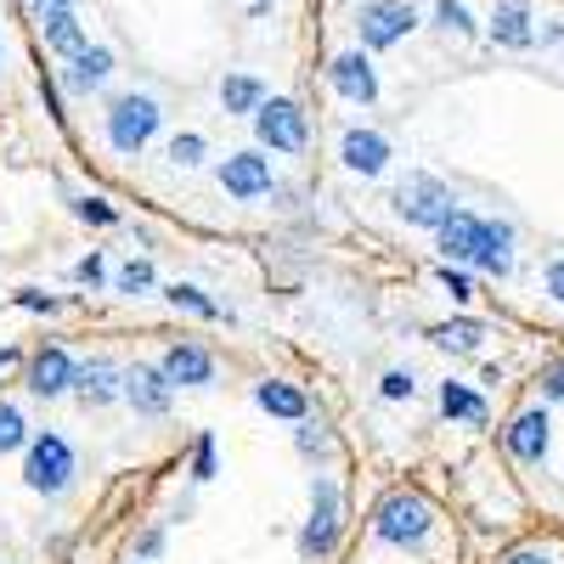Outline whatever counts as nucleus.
<instances>
[{
	"label": "nucleus",
	"instance_id": "nucleus-32",
	"mask_svg": "<svg viewBox=\"0 0 564 564\" xmlns=\"http://www.w3.org/2000/svg\"><path fill=\"white\" fill-rule=\"evenodd\" d=\"M74 220L97 226V231H108V226H119V209H113L102 193H79V198H74Z\"/></svg>",
	"mask_w": 564,
	"mask_h": 564
},
{
	"label": "nucleus",
	"instance_id": "nucleus-12",
	"mask_svg": "<svg viewBox=\"0 0 564 564\" xmlns=\"http://www.w3.org/2000/svg\"><path fill=\"white\" fill-rule=\"evenodd\" d=\"M119 379H124V367H119L113 356H90V361H79V372H74V401H79L85 412H102V406L119 401Z\"/></svg>",
	"mask_w": 564,
	"mask_h": 564
},
{
	"label": "nucleus",
	"instance_id": "nucleus-20",
	"mask_svg": "<svg viewBox=\"0 0 564 564\" xmlns=\"http://www.w3.org/2000/svg\"><path fill=\"white\" fill-rule=\"evenodd\" d=\"M108 74H113V52H108V45H85L79 57H68L63 85L74 90V97H90V90L108 85Z\"/></svg>",
	"mask_w": 564,
	"mask_h": 564
},
{
	"label": "nucleus",
	"instance_id": "nucleus-5",
	"mask_svg": "<svg viewBox=\"0 0 564 564\" xmlns=\"http://www.w3.org/2000/svg\"><path fill=\"white\" fill-rule=\"evenodd\" d=\"M249 124L260 135V153H289L294 159V153L311 148V119H305V108L294 97H265Z\"/></svg>",
	"mask_w": 564,
	"mask_h": 564
},
{
	"label": "nucleus",
	"instance_id": "nucleus-28",
	"mask_svg": "<svg viewBox=\"0 0 564 564\" xmlns=\"http://www.w3.org/2000/svg\"><path fill=\"white\" fill-rule=\"evenodd\" d=\"M153 289H159V271H153V260H148V254H130V260L113 271V294L141 300V294H153Z\"/></svg>",
	"mask_w": 564,
	"mask_h": 564
},
{
	"label": "nucleus",
	"instance_id": "nucleus-39",
	"mask_svg": "<svg viewBox=\"0 0 564 564\" xmlns=\"http://www.w3.org/2000/svg\"><path fill=\"white\" fill-rule=\"evenodd\" d=\"M502 564H553V558H547L542 547H513V553H508Z\"/></svg>",
	"mask_w": 564,
	"mask_h": 564
},
{
	"label": "nucleus",
	"instance_id": "nucleus-38",
	"mask_svg": "<svg viewBox=\"0 0 564 564\" xmlns=\"http://www.w3.org/2000/svg\"><path fill=\"white\" fill-rule=\"evenodd\" d=\"M542 395H547V401H564V361L542 367Z\"/></svg>",
	"mask_w": 564,
	"mask_h": 564
},
{
	"label": "nucleus",
	"instance_id": "nucleus-26",
	"mask_svg": "<svg viewBox=\"0 0 564 564\" xmlns=\"http://www.w3.org/2000/svg\"><path fill=\"white\" fill-rule=\"evenodd\" d=\"M294 452L305 457V463H327L339 452V441H334V430H327L322 417H300L294 423Z\"/></svg>",
	"mask_w": 564,
	"mask_h": 564
},
{
	"label": "nucleus",
	"instance_id": "nucleus-22",
	"mask_svg": "<svg viewBox=\"0 0 564 564\" xmlns=\"http://www.w3.org/2000/svg\"><path fill=\"white\" fill-rule=\"evenodd\" d=\"M271 97L265 90V79H254V74H226L220 79V108L231 113V119H254V108Z\"/></svg>",
	"mask_w": 564,
	"mask_h": 564
},
{
	"label": "nucleus",
	"instance_id": "nucleus-16",
	"mask_svg": "<svg viewBox=\"0 0 564 564\" xmlns=\"http://www.w3.org/2000/svg\"><path fill=\"white\" fill-rule=\"evenodd\" d=\"M547 441H553V435H547V412H542V406L520 412V417L502 430V446H508L513 463H542V457H547Z\"/></svg>",
	"mask_w": 564,
	"mask_h": 564
},
{
	"label": "nucleus",
	"instance_id": "nucleus-14",
	"mask_svg": "<svg viewBox=\"0 0 564 564\" xmlns=\"http://www.w3.org/2000/svg\"><path fill=\"white\" fill-rule=\"evenodd\" d=\"M327 79H334V90H339L345 102H356V108L379 102V74H372V57L367 52H339L334 68H327Z\"/></svg>",
	"mask_w": 564,
	"mask_h": 564
},
{
	"label": "nucleus",
	"instance_id": "nucleus-34",
	"mask_svg": "<svg viewBox=\"0 0 564 564\" xmlns=\"http://www.w3.org/2000/svg\"><path fill=\"white\" fill-rule=\"evenodd\" d=\"M379 395H384V401H412V395H417V379H412V367H390L384 379H379Z\"/></svg>",
	"mask_w": 564,
	"mask_h": 564
},
{
	"label": "nucleus",
	"instance_id": "nucleus-17",
	"mask_svg": "<svg viewBox=\"0 0 564 564\" xmlns=\"http://www.w3.org/2000/svg\"><path fill=\"white\" fill-rule=\"evenodd\" d=\"M254 406L271 412V417H282V423L311 417V395H305V384H294V379H260V384H254Z\"/></svg>",
	"mask_w": 564,
	"mask_h": 564
},
{
	"label": "nucleus",
	"instance_id": "nucleus-36",
	"mask_svg": "<svg viewBox=\"0 0 564 564\" xmlns=\"http://www.w3.org/2000/svg\"><path fill=\"white\" fill-rule=\"evenodd\" d=\"M12 305H18V311H34V316H57V311H63V300L45 294V289H18Z\"/></svg>",
	"mask_w": 564,
	"mask_h": 564
},
{
	"label": "nucleus",
	"instance_id": "nucleus-3",
	"mask_svg": "<svg viewBox=\"0 0 564 564\" xmlns=\"http://www.w3.org/2000/svg\"><path fill=\"white\" fill-rule=\"evenodd\" d=\"M430 531H435V502L423 491H412V486L390 491L379 508H372V536H379L384 547H423Z\"/></svg>",
	"mask_w": 564,
	"mask_h": 564
},
{
	"label": "nucleus",
	"instance_id": "nucleus-10",
	"mask_svg": "<svg viewBox=\"0 0 564 564\" xmlns=\"http://www.w3.org/2000/svg\"><path fill=\"white\" fill-rule=\"evenodd\" d=\"M220 193L238 198V204H254V198H271L276 193V170L260 148H243V153H226L220 159Z\"/></svg>",
	"mask_w": 564,
	"mask_h": 564
},
{
	"label": "nucleus",
	"instance_id": "nucleus-33",
	"mask_svg": "<svg viewBox=\"0 0 564 564\" xmlns=\"http://www.w3.org/2000/svg\"><path fill=\"white\" fill-rule=\"evenodd\" d=\"M435 23H441L446 34H475V18H468L463 0H435Z\"/></svg>",
	"mask_w": 564,
	"mask_h": 564
},
{
	"label": "nucleus",
	"instance_id": "nucleus-37",
	"mask_svg": "<svg viewBox=\"0 0 564 564\" xmlns=\"http://www.w3.org/2000/svg\"><path fill=\"white\" fill-rule=\"evenodd\" d=\"M74 282H79V289H102V282H108V260L90 249L85 260H74Z\"/></svg>",
	"mask_w": 564,
	"mask_h": 564
},
{
	"label": "nucleus",
	"instance_id": "nucleus-42",
	"mask_svg": "<svg viewBox=\"0 0 564 564\" xmlns=\"http://www.w3.org/2000/svg\"><path fill=\"white\" fill-rule=\"evenodd\" d=\"M29 12H45V7H63V0H23Z\"/></svg>",
	"mask_w": 564,
	"mask_h": 564
},
{
	"label": "nucleus",
	"instance_id": "nucleus-40",
	"mask_svg": "<svg viewBox=\"0 0 564 564\" xmlns=\"http://www.w3.org/2000/svg\"><path fill=\"white\" fill-rule=\"evenodd\" d=\"M547 294L564 305V260H553V265H547Z\"/></svg>",
	"mask_w": 564,
	"mask_h": 564
},
{
	"label": "nucleus",
	"instance_id": "nucleus-23",
	"mask_svg": "<svg viewBox=\"0 0 564 564\" xmlns=\"http://www.w3.org/2000/svg\"><path fill=\"white\" fill-rule=\"evenodd\" d=\"M430 339H435L441 350L475 356V350L486 345V322H475V316H457V322H441V327H430Z\"/></svg>",
	"mask_w": 564,
	"mask_h": 564
},
{
	"label": "nucleus",
	"instance_id": "nucleus-18",
	"mask_svg": "<svg viewBox=\"0 0 564 564\" xmlns=\"http://www.w3.org/2000/svg\"><path fill=\"white\" fill-rule=\"evenodd\" d=\"M468 265L486 271V276H508L513 271V226L508 220H480V249H475Z\"/></svg>",
	"mask_w": 564,
	"mask_h": 564
},
{
	"label": "nucleus",
	"instance_id": "nucleus-11",
	"mask_svg": "<svg viewBox=\"0 0 564 564\" xmlns=\"http://www.w3.org/2000/svg\"><path fill=\"white\" fill-rule=\"evenodd\" d=\"M119 401H124L135 417H170L175 390L164 384V372H159L153 361H135V367H124V379H119Z\"/></svg>",
	"mask_w": 564,
	"mask_h": 564
},
{
	"label": "nucleus",
	"instance_id": "nucleus-30",
	"mask_svg": "<svg viewBox=\"0 0 564 564\" xmlns=\"http://www.w3.org/2000/svg\"><path fill=\"white\" fill-rule=\"evenodd\" d=\"M170 164H181V170H198L204 159H209V141L198 135V130H181V135H170Z\"/></svg>",
	"mask_w": 564,
	"mask_h": 564
},
{
	"label": "nucleus",
	"instance_id": "nucleus-7",
	"mask_svg": "<svg viewBox=\"0 0 564 564\" xmlns=\"http://www.w3.org/2000/svg\"><path fill=\"white\" fill-rule=\"evenodd\" d=\"M74 372H79V361L68 345H40L23 356V390L34 401H63V395H74Z\"/></svg>",
	"mask_w": 564,
	"mask_h": 564
},
{
	"label": "nucleus",
	"instance_id": "nucleus-29",
	"mask_svg": "<svg viewBox=\"0 0 564 564\" xmlns=\"http://www.w3.org/2000/svg\"><path fill=\"white\" fill-rule=\"evenodd\" d=\"M29 417H23V406H12V401H0V457H12V452H23L29 446Z\"/></svg>",
	"mask_w": 564,
	"mask_h": 564
},
{
	"label": "nucleus",
	"instance_id": "nucleus-13",
	"mask_svg": "<svg viewBox=\"0 0 564 564\" xmlns=\"http://www.w3.org/2000/svg\"><path fill=\"white\" fill-rule=\"evenodd\" d=\"M390 159H395V153H390V135L367 130V124H350L345 141H339V164H345L350 175H384Z\"/></svg>",
	"mask_w": 564,
	"mask_h": 564
},
{
	"label": "nucleus",
	"instance_id": "nucleus-31",
	"mask_svg": "<svg viewBox=\"0 0 564 564\" xmlns=\"http://www.w3.org/2000/svg\"><path fill=\"white\" fill-rule=\"evenodd\" d=\"M164 547H170V525L164 520L141 525L135 531V547H130V564H153V558H164Z\"/></svg>",
	"mask_w": 564,
	"mask_h": 564
},
{
	"label": "nucleus",
	"instance_id": "nucleus-35",
	"mask_svg": "<svg viewBox=\"0 0 564 564\" xmlns=\"http://www.w3.org/2000/svg\"><path fill=\"white\" fill-rule=\"evenodd\" d=\"M435 276H441V289H446L457 305H468V300H475V276H468L463 265H441Z\"/></svg>",
	"mask_w": 564,
	"mask_h": 564
},
{
	"label": "nucleus",
	"instance_id": "nucleus-24",
	"mask_svg": "<svg viewBox=\"0 0 564 564\" xmlns=\"http://www.w3.org/2000/svg\"><path fill=\"white\" fill-rule=\"evenodd\" d=\"M215 475H220V441H215V430H198L193 446H186V480L209 486Z\"/></svg>",
	"mask_w": 564,
	"mask_h": 564
},
{
	"label": "nucleus",
	"instance_id": "nucleus-41",
	"mask_svg": "<svg viewBox=\"0 0 564 564\" xmlns=\"http://www.w3.org/2000/svg\"><path fill=\"white\" fill-rule=\"evenodd\" d=\"M7 367H23V350L18 345H0V372H7Z\"/></svg>",
	"mask_w": 564,
	"mask_h": 564
},
{
	"label": "nucleus",
	"instance_id": "nucleus-4",
	"mask_svg": "<svg viewBox=\"0 0 564 564\" xmlns=\"http://www.w3.org/2000/svg\"><path fill=\"white\" fill-rule=\"evenodd\" d=\"M159 124H164V108H159V97H148V90H124V97H113L108 102V119H102L108 148L119 159H135L159 135Z\"/></svg>",
	"mask_w": 564,
	"mask_h": 564
},
{
	"label": "nucleus",
	"instance_id": "nucleus-15",
	"mask_svg": "<svg viewBox=\"0 0 564 564\" xmlns=\"http://www.w3.org/2000/svg\"><path fill=\"white\" fill-rule=\"evenodd\" d=\"M34 23H40L45 52H57L63 63L85 52V23H79V12H74V0H63V7H45V12H34Z\"/></svg>",
	"mask_w": 564,
	"mask_h": 564
},
{
	"label": "nucleus",
	"instance_id": "nucleus-21",
	"mask_svg": "<svg viewBox=\"0 0 564 564\" xmlns=\"http://www.w3.org/2000/svg\"><path fill=\"white\" fill-rule=\"evenodd\" d=\"M491 40L497 45H513V52H525V45L536 40L531 0H497V7H491Z\"/></svg>",
	"mask_w": 564,
	"mask_h": 564
},
{
	"label": "nucleus",
	"instance_id": "nucleus-2",
	"mask_svg": "<svg viewBox=\"0 0 564 564\" xmlns=\"http://www.w3.org/2000/svg\"><path fill=\"white\" fill-rule=\"evenodd\" d=\"M345 542V491L334 475H311V520L300 525L294 547L305 564H322V558H334Z\"/></svg>",
	"mask_w": 564,
	"mask_h": 564
},
{
	"label": "nucleus",
	"instance_id": "nucleus-6",
	"mask_svg": "<svg viewBox=\"0 0 564 564\" xmlns=\"http://www.w3.org/2000/svg\"><path fill=\"white\" fill-rule=\"evenodd\" d=\"M395 215L406 220V226H430V231H441V220L457 209V193L441 181V175H406L401 186H395Z\"/></svg>",
	"mask_w": 564,
	"mask_h": 564
},
{
	"label": "nucleus",
	"instance_id": "nucleus-27",
	"mask_svg": "<svg viewBox=\"0 0 564 564\" xmlns=\"http://www.w3.org/2000/svg\"><path fill=\"white\" fill-rule=\"evenodd\" d=\"M164 300H170L175 311H186V316H204V322H220V316H226V305H220V300H209V294L198 289V282H170ZM226 322H231V316H226Z\"/></svg>",
	"mask_w": 564,
	"mask_h": 564
},
{
	"label": "nucleus",
	"instance_id": "nucleus-19",
	"mask_svg": "<svg viewBox=\"0 0 564 564\" xmlns=\"http://www.w3.org/2000/svg\"><path fill=\"white\" fill-rule=\"evenodd\" d=\"M441 254H446V265H468L475 260V249H480V215H468V209H452L446 220H441Z\"/></svg>",
	"mask_w": 564,
	"mask_h": 564
},
{
	"label": "nucleus",
	"instance_id": "nucleus-1",
	"mask_svg": "<svg viewBox=\"0 0 564 564\" xmlns=\"http://www.w3.org/2000/svg\"><path fill=\"white\" fill-rule=\"evenodd\" d=\"M74 480H79V452H74V441L57 435V430H34L29 446H23V486H29L34 497H45V502H57V497L74 491Z\"/></svg>",
	"mask_w": 564,
	"mask_h": 564
},
{
	"label": "nucleus",
	"instance_id": "nucleus-9",
	"mask_svg": "<svg viewBox=\"0 0 564 564\" xmlns=\"http://www.w3.org/2000/svg\"><path fill=\"white\" fill-rule=\"evenodd\" d=\"M153 367L164 372V384H170V390H209V384L220 379L215 350H209V345H198V339H175Z\"/></svg>",
	"mask_w": 564,
	"mask_h": 564
},
{
	"label": "nucleus",
	"instance_id": "nucleus-8",
	"mask_svg": "<svg viewBox=\"0 0 564 564\" xmlns=\"http://www.w3.org/2000/svg\"><path fill=\"white\" fill-rule=\"evenodd\" d=\"M412 29H417V12L406 0H361V12H356L361 52H390V45H401Z\"/></svg>",
	"mask_w": 564,
	"mask_h": 564
},
{
	"label": "nucleus",
	"instance_id": "nucleus-25",
	"mask_svg": "<svg viewBox=\"0 0 564 564\" xmlns=\"http://www.w3.org/2000/svg\"><path fill=\"white\" fill-rule=\"evenodd\" d=\"M441 412H446V417H463V423H475V430L491 417L486 395H475V390L457 384V379H446V384H441Z\"/></svg>",
	"mask_w": 564,
	"mask_h": 564
}]
</instances>
